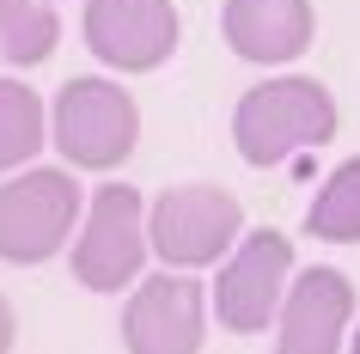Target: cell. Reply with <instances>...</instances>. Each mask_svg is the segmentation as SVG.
Segmentation results:
<instances>
[{
  "label": "cell",
  "instance_id": "6da1fadb",
  "mask_svg": "<svg viewBox=\"0 0 360 354\" xmlns=\"http://www.w3.org/2000/svg\"><path fill=\"white\" fill-rule=\"evenodd\" d=\"M330 134H336V98H330V86H318L305 74L263 80L232 110V141L245 153V165H257V171L281 165V159H293L305 147H323Z\"/></svg>",
  "mask_w": 360,
  "mask_h": 354
},
{
  "label": "cell",
  "instance_id": "7a4b0ae2",
  "mask_svg": "<svg viewBox=\"0 0 360 354\" xmlns=\"http://www.w3.org/2000/svg\"><path fill=\"white\" fill-rule=\"evenodd\" d=\"M79 226V184L61 165L13 171L0 184V263H49Z\"/></svg>",
  "mask_w": 360,
  "mask_h": 354
},
{
  "label": "cell",
  "instance_id": "3957f363",
  "mask_svg": "<svg viewBox=\"0 0 360 354\" xmlns=\"http://www.w3.org/2000/svg\"><path fill=\"white\" fill-rule=\"evenodd\" d=\"M49 134L68 165L86 171H110L122 165L141 141V110L134 98L116 86V80H68L56 92V116H49Z\"/></svg>",
  "mask_w": 360,
  "mask_h": 354
},
{
  "label": "cell",
  "instance_id": "277c9868",
  "mask_svg": "<svg viewBox=\"0 0 360 354\" xmlns=\"http://www.w3.org/2000/svg\"><path fill=\"white\" fill-rule=\"evenodd\" d=\"M238 232H245V208L214 184H177L147 214V251H159L165 269H208L238 244Z\"/></svg>",
  "mask_w": 360,
  "mask_h": 354
},
{
  "label": "cell",
  "instance_id": "5b68a950",
  "mask_svg": "<svg viewBox=\"0 0 360 354\" xmlns=\"http://www.w3.org/2000/svg\"><path fill=\"white\" fill-rule=\"evenodd\" d=\"M287 275H293V239L275 226L238 232L226 257H220V281H214V317L238 336H263L281 312Z\"/></svg>",
  "mask_w": 360,
  "mask_h": 354
},
{
  "label": "cell",
  "instance_id": "8992f818",
  "mask_svg": "<svg viewBox=\"0 0 360 354\" xmlns=\"http://www.w3.org/2000/svg\"><path fill=\"white\" fill-rule=\"evenodd\" d=\"M74 251V281L86 293H122L134 287L141 263H147V214L129 184H104L86 208V232L68 239Z\"/></svg>",
  "mask_w": 360,
  "mask_h": 354
},
{
  "label": "cell",
  "instance_id": "52a82bcc",
  "mask_svg": "<svg viewBox=\"0 0 360 354\" xmlns=\"http://www.w3.org/2000/svg\"><path fill=\"white\" fill-rule=\"evenodd\" d=\"M202 336H208V287H195L190 269L147 275L122 305L129 354H202Z\"/></svg>",
  "mask_w": 360,
  "mask_h": 354
},
{
  "label": "cell",
  "instance_id": "ba28073f",
  "mask_svg": "<svg viewBox=\"0 0 360 354\" xmlns=\"http://www.w3.org/2000/svg\"><path fill=\"white\" fill-rule=\"evenodd\" d=\"M86 49L116 74H153L177 49L171 0H86Z\"/></svg>",
  "mask_w": 360,
  "mask_h": 354
},
{
  "label": "cell",
  "instance_id": "9c48e42d",
  "mask_svg": "<svg viewBox=\"0 0 360 354\" xmlns=\"http://www.w3.org/2000/svg\"><path fill=\"white\" fill-rule=\"evenodd\" d=\"M281 342L275 354H342L354 324V281L342 269H305L281 293Z\"/></svg>",
  "mask_w": 360,
  "mask_h": 354
},
{
  "label": "cell",
  "instance_id": "30bf717a",
  "mask_svg": "<svg viewBox=\"0 0 360 354\" xmlns=\"http://www.w3.org/2000/svg\"><path fill=\"white\" fill-rule=\"evenodd\" d=\"M220 37L257 68H281V61H300L311 49L318 13H311V0H226Z\"/></svg>",
  "mask_w": 360,
  "mask_h": 354
},
{
  "label": "cell",
  "instance_id": "8fae6325",
  "mask_svg": "<svg viewBox=\"0 0 360 354\" xmlns=\"http://www.w3.org/2000/svg\"><path fill=\"white\" fill-rule=\"evenodd\" d=\"M305 232L330 244H360V153L342 159L305 208Z\"/></svg>",
  "mask_w": 360,
  "mask_h": 354
},
{
  "label": "cell",
  "instance_id": "7c38bea8",
  "mask_svg": "<svg viewBox=\"0 0 360 354\" xmlns=\"http://www.w3.org/2000/svg\"><path fill=\"white\" fill-rule=\"evenodd\" d=\"M49 134V116H43L37 92L25 80H0V177H13L19 165H31Z\"/></svg>",
  "mask_w": 360,
  "mask_h": 354
},
{
  "label": "cell",
  "instance_id": "4fadbf2b",
  "mask_svg": "<svg viewBox=\"0 0 360 354\" xmlns=\"http://www.w3.org/2000/svg\"><path fill=\"white\" fill-rule=\"evenodd\" d=\"M61 19L49 0H0V56L13 68H37L56 56Z\"/></svg>",
  "mask_w": 360,
  "mask_h": 354
},
{
  "label": "cell",
  "instance_id": "5bb4252c",
  "mask_svg": "<svg viewBox=\"0 0 360 354\" xmlns=\"http://www.w3.org/2000/svg\"><path fill=\"white\" fill-rule=\"evenodd\" d=\"M13 336H19V317H13V305L0 299V354L13 348Z\"/></svg>",
  "mask_w": 360,
  "mask_h": 354
},
{
  "label": "cell",
  "instance_id": "9a60e30c",
  "mask_svg": "<svg viewBox=\"0 0 360 354\" xmlns=\"http://www.w3.org/2000/svg\"><path fill=\"white\" fill-rule=\"evenodd\" d=\"M348 354H360V330H354V336H348Z\"/></svg>",
  "mask_w": 360,
  "mask_h": 354
}]
</instances>
